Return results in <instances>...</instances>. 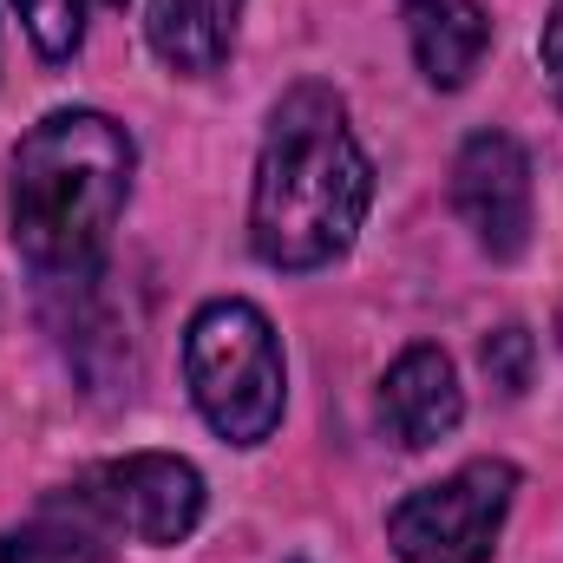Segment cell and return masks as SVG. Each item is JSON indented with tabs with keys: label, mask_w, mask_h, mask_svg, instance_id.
Returning <instances> with one entry per match:
<instances>
[{
	"label": "cell",
	"mask_w": 563,
	"mask_h": 563,
	"mask_svg": "<svg viewBox=\"0 0 563 563\" xmlns=\"http://www.w3.org/2000/svg\"><path fill=\"white\" fill-rule=\"evenodd\" d=\"M374 203V164L334 86L282 92L250 184V243L269 269H321L354 250Z\"/></svg>",
	"instance_id": "1"
},
{
	"label": "cell",
	"mask_w": 563,
	"mask_h": 563,
	"mask_svg": "<svg viewBox=\"0 0 563 563\" xmlns=\"http://www.w3.org/2000/svg\"><path fill=\"white\" fill-rule=\"evenodd\" d=\"M132 170H139L132 132L106 112H53L20 139L7 184L13 250L46 288L99 276L106 243L132 197Z\"/></svg>",
	"instance_id": "2"
},
{
	"label": "cell",
	"mask_w": 563,
	"mask_h": 563,
	"mask_svg": "<svg viewBox=\"0 0 563 563\" xmlns=\"http://www.w3.org/2000/svg\"><path fill=\"white\" fill-rule=\"evenodd\" d=\"M184 380L210 432L230 445H263L282 420V347L256 301H203L184 328Z\"/></svg>",
	"instance_id": "3"
},
{
	"label": "cell",
	"mask_w": 563,
	"mask_h": 563,
	"mask_svg": "<svg viewBox=\"0 0 563 563\" xmlns=\"http://www.w3.org/2000/svg\"><path fill=\"white\" fill-rule=\"evenodd\" d=\"M511 498H518V465L472 459L387 511V544L400 563H492Z\"/></svg>",
	"instance_id": "4"
},
{
	"label": "cell",
	"mask_w": 563,
	"mask_h": 563,
	"mask_svg": "<svg viewBox=\"0 0 563 563\" xmlns=\"http://www.w3.org/2000/svg\"><path fill=\"white\" fill-rule=\"evenodd\" d=\"M452 210L485 256H498V263L525 256L538 203H531V157L511 132L465 139L459 164H452Z\"/></svg>",
	"instance_id": "5"
},
{
	"label": "cell",
	"mask_w": 563,
	"mask_h": 563,
	"mask_svg": "<svg viewBox=\"0 0 563 563\" xmlns=\"http://www.w3.org/2000/svg\"><path fill=\"white\" fill-rule=\"evenodd\" d=\"M86 492L106 505L119 538H139V544H157V551L184 544L203 518V478L177 452H132V459L92 465Z\"/></svg>",
	"instance_id": "6"
},
{
	"label": "cell",
	"mask_w": 563,
	"mask_h": 563,
	"mask_svg": "<svg viewBox=\"0 0 563 563\" xmlns=\"http://www.w3.org/2000/svg\"><path fill=\"white\" fill-rule=\"evenodd\" d=\"M459 420H465V394H459L452 361L439 347H426V341L407 347L387 367V380H380V426H387V439L407 445V452H426Z\"/></svg>",
	"instance_id": "7"
},
{
	"label": "cell",
	"mask_w": 563,
	"mask_h": 563,
	"mask_svg": "<svg viewBox=\"0 0 563 563\" xmlns=\"http://www.w3.org/2000/svg\"><path fill=\"white\" fill-rule=\"evenodd\" d=\"M112 544H119V525L79 478L0 538V563H112Z\"/></svg>",
	"instance_id": "8"
},
{
	"label": "cell",
	"mask_w": 563,
	"mask_h": 563,
	"mask_svg": "<svg viewBox=\"0 0 563 563\" xmlns=\"http://www.w3.org/2000/svg\"><path fill=\"white\" fill-rule=\"evenodd\" d=\"M400 13H407V40H413V59H420L426 86L459 92L478 73L485 46H492L485 7L478 0H400Z\"/></svg>",
	"instance_id": "9"
},
{
	"label": "cell",
	"mask_w": 563,
	"mask_h": 563,
	"mask_svg": "<svg viewBox=\"0 0 563 563\" xmlns=\"http://www.w3.org/2000/svg\"><path fill=\"white\" fill-rule=\"evenodd\" d=\"M243 26V0H144V33L151 53L170 73H217L236 46Z\"/></svg>",
	"instance_id": "10"
},
{
	"label": "cell",
	"mask_w": 563,
	"mask_h": 563,
	"mask_svg": "<svg viewBox=\"0 0 563 563\" xmlns=\"http://www.w3.org/2000/svg\"><path fill=\"white\" fill-rule=\"evenodd\" d=\"M13 7H20V26L40 46V59H73L86 26H92V13L119 7V0H13Z\"/></svg>",
	"instance_id": "11"
},
{
	"label": "cell",
	"mask_w": 563,
	"mask_h": 563,
	"mask_svg": "<svg viewBox=\"0 0 563 563\" xmlns=\"http://www.w3.org/2000/svg\"><path fill=\"white\" fill-rule=\"evenodd\" d=\"M485 374H492L505 394H525V380H531V334H525V328H498V334L485 341Z\"/></svg>",
	"instance_id": "12"
},
{
	"label": "cell",
	"mask_w": 563,
	"mask_h": 563,
	"mask_svg": "<svg viewBox=\"0 0 563 563\" xmlns=\"http://www.w3.org/2000/svg\"><path fill=\"white\" fill-rule=\"evenodd\" d=\"M538 53H544L551 92H558V106H563V0H551V20H544V40H538Z\"/></svg>",
	"instance_id": "13"
},
{
	"label": "cell",
	"mask_w": 563,
	"mask_h": 563,
	"mask_svg": "<svg viewBox=\"0 0 563 563\" xmlns=\"http://www.w3.org/2000/svg\"><path fill=\"white\" fill-rule=\"evenodd\" d=\"M558 347H563V308H558Z\"/></svg>",
	"instance_id": "14"
}]
</instances>
